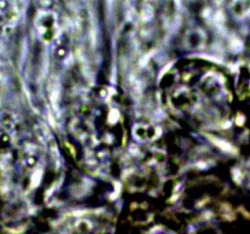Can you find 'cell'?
Listing matches in <instances>:
<instances>
[{"instance_id": "obj_1", "label": "cell", "mask_w": 250, "mask_h": 234, "mask_svg": "<svg viewBox=\"0 0 250 234\" xmlns=\"http://www.w3.org/2000/svg\"><path fill=\"white\" fill-rule=\"evenodd\" d=\"M37 29L41 39L48 41L54 37L56 22L53 14L43 13L37 20Z\"/></svg>"}]
</instances>
